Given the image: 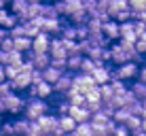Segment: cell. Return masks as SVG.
I'll return each instance as SVG.
<instances>
[{"mask_svg": "<svg viewBox=\"0 0 146 136\" xmlns=\"http://www.w3.org/2000/svg\"><path fill=\"white\" fill-rule=\"evenodd\" d=\"M51 104H49V100H42V98H30L26 100V109H23V117H28L30 121H36L40 119L42 115L51 113Z\"/></svg>", "mask_w": 146, "mask_h": 136, "instance_id": "1", "label": "cell"}, {"mask_svg": "<svg viewBox=\"0 0 146 136\" xmlns=\"http://www.w3.org/2000/svg\"><path fill=\"white\" fill-rule=\"evenodd\" d=\"M140 66L138 62H125L121 66H114L112 70V79H123V81H135L140 77Z\"/></svg>", "mask_w": 146, "mask_h": 136, "instance_id": "2", "label": "cell"}, {"mask_svg": "<svg viewBox=\"0 0 146 136\" xmlns=\"http://www.w3.org/2000/svg\"><path fill=\"white\" fill-rule=\"evenodd\" d=\"M4 102V113L7 115H23V109H26V98L19 96V92L9 94L7 98H2Z\"/></svg>", "mask_w": 146, "mask_h": 136, "instance_id": "3", "label": "cell"}, {"mask_svg": "<svg viewBox=\"0 0 146 136\" xmlns=\"http://www.w3.org/2000/svg\"><path fill=\"white\" fill-rule=\"evenodd\" d=\"M74 87H76L78 92H83V94H89L91 89H95V87H98V83H95L93 74L76 72V74H74Z\"/></svg>", "mask_w": 146, "mask_h": 136, "instance_id": "4", "label": "cell"}, {"mask_svg": "<svg viewBox=\"0 0 146 136\" xmlns=\"http://www.w3.org/2000/svg\"><path fill=\"white\" fill-rule=\"evenodd\" d=\"M72 87H74V72H70V70H66V72L53 83L55 94H59V96H66Z\"/></svg>", "mask_w": 146, "mask_h": 136, "instance_id": "5", "label": "cell"}, {"mask_svg": "<svg viewBox=\"0 0 146 136\" xmlns=\"http://www.w3.org/2000/svg\"><path fill=\"white\" fill-rule=\"evenodd\" d=\"M53 60H68V49H66V43H64L62 36H53L51 38V49H49Z\"/></svg>", "mask_w": 146, "mask_h": 136, "instance_id": "6", "label": "cell"}, {"mask_svg": "<svg viewBox=\"0 0 146 136\" xmlns=\"http://www.w3.org/2000/svg\"><path fill=\"white\" fill-rule=\"evenodd\" d=\"M34 72V70H32ZM32 72H28V70H21V72L17 74V77L13 79V89L15 92H19V94H23L26 89L32 85Z\"/></svg>", "mask_w": 146, "mask_h": 136, "instance_id": "7", "label": "cell"}, {"mask_svg": "<svg viewBox=\"0 0 146 136\" xmlns=\"http://www.w3.org/2000/svg\"><path fill=\"white\" fill-rule=\"evenodd\" d=\"M51 34L47 32H40L38 36H34V45H32V51L36 53H49V49H51Z\"/></svg>", "mask_w": 146, "mask_h": 136, "instance_id": "8", "label": "cell"}, {"mask_svg": "<svg viewBox=\"0 0 146 136\" xmlns=\"http://www.w3.org/2000/svg\"><path fill=\"white\" fill-rule=\"evenodd\" d=\"M104 34L110 38V41H121V23L117 21V19H108V21H104Z\"/></svg>", "mask_w": 146, "mask_h": 136, "instance_id": "9", "label": "cell"}, {"mask_svg": "<svg viewBox=\"0 0 146 136\" xmlns=\"http://www.w3.org/2000/svg\"><path fill=\"white\" fill-rule=\"evenodd\" d=\"M89 19H91V15H89V11L83 7V9H78V11H74L72 15H70L68 21H70V23H74V26H87Z\"/></svg>", "mask_w": 146, "mask_h": 136, "instance_id": "10", "label": "cell"}, {"mask_svg": "<svg viewBox=\"0 0 146 136\" xmlns=\"http://www.w3.org/2000/svg\"><path fill=\"white\" fill-rule=\"evenodd\" d=\"M34 87H36V98H42V100H49L51 96L55 94V89H53V83H49V81H40V83H34Z\"/></svg>", "mask_w": 146, "mask_h": 136, "instance_id": "11", "label": "cell"}, {"mask_svg": "<svg viewBox=\"0 0 146 136\" xmlns=\"http://www.w3.org/2000/svg\"><path fill=\"white\" fill-rule=\"evenodd\" d=\"M70 115H72L78 123H83V121H91V115L93 113L87 107H74V104H72V107H70Z\"/></svg>", "mask_w": 146, "mask_h": 136, "instance_id": "12", "label": "cell"}, {"mask_svg": "<svg viewBox=\"0 0 146 136\" xmlns=\"http://www.w3.org/2000/svg\"><path fill=\"white\" fill-rule=\"evenodd\" d=\"M76 125H78V121H76V119H74L70 113H68V115H62V117H59V128H62L66 134L74 132V130H76Z\"/></svg>", "mask_w": 146, "mask_h": 136, "instance_id": "13", "label": "cell"}, {"mask_svg": "<svg viewBox=\"0 0 146 136\" xmlns=\"http://www.w3.org/2000/svg\"><path fill=\"white\" fill-rule=\"evenodd\" d=\"M13 125H15V136H28V128H30V119L28 117H17L13 119Z\"/></svg>", "mask_w": 146, "mask_h": 136, "instance_id": "14", "label": "cell"}, {"mask_svg": "<svg viewBox=\"0 0 146 136\" xmlns=\"http://www.w3.org/2000/svg\"><path fill=\"white\" fill-rule=\"evenodd\" d=\"M32 45H34V38H30V36H19V38H15V51L28 53V51H32Z\"/></svg>", "mask_w": 146, "mask_h": 136, "instance_id": "15", "label": "cell"}, {"mask_svg": "<svg viewBox=\"0 0 146 136\" xmlns=\"http://www.w3.org/2000/svg\"><path fill=\"white\" fill-rule=\"evenodd\" d=\"M83 62H85V55H68V70L70 72H80L83 70Z\"/></svg>", "mask_w": 146, "mask_h": 136, "instance_id": "16", "label": "cell"}, {"mask_svg": "<svg viewBox=\"0 0 146 136\" xmlns=\"http://www.w3.org/2000/svg\"><path fill=\"white\" fill-rule=\"evenodd\" d=\"M42 72H44V81L55 83V81H57V79L62 77L64 72H66V70H62V68H57V66H53V64H51V66H49V68H44Z\"/></svg>", "mask_w": 146, "mask_h": 136, "instance_id": "17", "label": "cell"}, {"mask_svg": "<svg viewBox=\"0 0 146 136\" xmlns=\"http://www.w3.org/2000/svg\"><path fill=\"white\" fill-rule=\"evenodd\" d=\"M72 136H93V123L91 121H83L76 125V130L74 132H70Z\"/></svg>", "mask_w": 146, "mask_h": 136, "instance_id": "18", "label": "cell"}, {"mask_svg": "<svg viewBox=\"0 0 146 136\" xmlns=\"http://www.w3.org/2000/svg\"><path fill=\"white\" fill-rule=\"evenodd\" d=\"M129 89H131V94L135 96V98H140V100H144V98H146V83H144V81H140V79L129 85Z\"/></svg>", "mask_w": 146, "mask_h": 136, "instance_id": "19", "label": "cell"}, {"mask_svg": "<svg viewBox=\"0 0 146 136\" xmlns=\"http://www.w3.org/2000/svg\"><path fill=\"white\" fill-rule=\"evenodd\" d=\"M28 7H30V0H13V2L9 4L11 13H15V15H21V13H26V11H28Z\"/></svg>", "mask_w": 146, "mask_h": 136, "instance_id": "20", "label": "cell"}, {"mask_svg": "<svg viewBox=\"0 0 146 136\" xmlns=\"http://www.w3.org/2000/svg\"><path fill=\"white\" fill-rule=\"evenodd\" d=\"M42 17H47V19L62 17L59 11H57V7H55V2H44V4H42Z\"/></svg>", "mask_w": 146, "mask_h": 136, "instance_id": "21", "label": "cell"}, {"mask_svg": "<svg viewBox=\"0 0 146 136\" xmlns=\"http://www.w3.org/2000/svg\"><path fill=\"white\" fill-rule=\"evenodd\" d=\"M110 85H112V89H114L117 96H125L129 92V85H127V81H123V79H112Z\"/></svg>", "mask_w": 146, "mask_h": 136, "instance_id": "22", "label": "cell"}, {"mask_svg": "<svg viewBox=\"0 0 146 136\" xmlns=\"http://www.w3.org/2000/svg\"><path fill=\"white\" fill-rule=\"evenodd\" d=\"M110 119H112V115H108L106 111H95V113L91 115V123H102V125H106Z\"/></svg>", "mask_w": 146, "mask_h": 136, "instance_id": "23", "label": "cell"}, {"mask_svg": "<svg viewBox=\"0 0 146 136\" xmlns=\"http://www.w3.org/2000/svg\"><path fill=\"white\" fill-rule=\"evenodd\" d=\"M142 121H144L142 115H131V117L127 119V123H125V125H127L131 132H138V130H142Z\"/></svg>", "mask_w": 146, "mask_h": 136, "instance_id": "24", "label": "cell"}, {"mask_svg": "<svg viewBox=\"0 0 146 136\" xmlns=\"http://www.w3.org/2000/svg\"><path fill=\"white\" fill-rule=\"evenodd\" d=\"M129 117H131V113H129V111L125 109V107L117 109V111H114V115H112V119H114L117 123H127V119H129Z\"/></svg>", "mask_w": 146, "mask_h": 136, "instance_id": "25", "label": "cell"}, {"mask_svg": "<svg viewBox=\"0 0 146 136\" xmlns=\"http://www.w3.org/2000/svg\"><path fill=\"white\" fill-rule=\"evenodd\" d=\"M104 49H106V47H93L87 55L91 60H95V62H104Z\"/></svg>", "mask_w": 146, "mask_h": 136, "instance_id": "26", "label": "cell"}, {"mask_svg": "<svg viewBox=\"0 0 146 136\" xmlns=\"http://www.w3.org/2000/svg\"><path fill=\"white\" fill-rule=\"evenodd\" d=\"M15 89H13V81L9 79V81H4V83H0V98H7L9 94H13Z\"/></svg>", "mask_w": 146, "mask_h": 136, "instance_id": "27", "label": "cell"}, {"mask_svg": "<svg viewBox=\"0 0 146 136\" xmlns=\"http://www.w3.org/2000/svg\"><path fill=\"white\" fill-rule=\"evenodd\" d=\"M100 92H102V100H110L112 96H117L110 83H106V85H100Z\"/></svg>", "mask_w": 146, "mask_h": 136, "instance_id": "28", "label": "cell"}, {"mask_svg": "<svg viewBox=\"0 0 146 136\" xmlns=\"http://www.w3.org/2000/svg\"><path fill=\"white\" fill-rule=\"evenodd\" d=\"M42 128H40L38 121H30V128H28V136H42Z\"/></svg>", "mask_w": 146, "mask_h": 136, "instance_id": "29", "label": "cell"}, {"mask_svg": "<svg viewBox=\"0 0 146 136\" xmlns=\"http://www.w3.org/2000/svg\"><path fill=\"white\" fill-rule=\"evenodd\" d=\"M19 72H21V64H9V66H7V77L11 79V81L17 77Z\"/></svg>", "mask_w": 146, "mask_h": 136, "instance_id": "30", "label": "cell"}, {"mask_svg": "<svg viewBox=\"0 0 146 136\" xmlns=\"http://www.w3.org/2000/svg\"><path fill=\"white\" fill-rule=\"evenodd\" d=\"M129 9L135 11V13L146 11V0H129Z\"/></svg>", "mask_w": 146, "mask_h": 136, "instance_id": "31", "label": "cell"}, {"mask_svg": "<svg viewBox=\"0 0 146 136\" xmlns=\"http://www.w3.org/2000/svg\"><path fill=\"white\" fill-rule=\"evenodd\" d=\"M93 136H110V130L102 123H93Z\"/></svg>", "mask_w": 146, "mask_h": 136, "instance_id": "32", "label": "cell"}, {"mask_svg": "<svg viewBox=\"0 0 146 136\" xmlns=\"http://www.w3.org/2000/svg\"><path fill=\"white\" fill-rule=\"evenodd\" d=\"M9 34H11L13 38H19V36H26V28H23V23H17L15 28L9 30Z\"/></svg>", "mask_w": 146, "mask_h": 136, "instance_id": "33", "label": "cell"}, {"mask_svg": "<svg viewBox=\"0 0 146 136\" xmlns=\"http://www.w3.org/2000/svg\"><path fill=\"white\" fill-rule=\"evenodd\" d=\"M0 132H2V134H9V136H15L13 119H11V121H7V119H4V123H2V128H0Z\"/></svg>", "mask_w": 146, "mask_h": 136, "instance_id": "34", "label": "cell"}, {"mask_svg": "<svg viewBox=\"0 0 146 136\" xmlns=\"http://www.w3.org/2000/svg\"><path fill=\"white\" fill-rule=\"evenodd\" d=\"M11 58H13V51L0 49V64H2V66H9V64H11Z\"/></svg>", "mask_w": 146, "mask_h": 136, "instance_id": "35", "label": "cell"}, {"mask_svg": "<svg viewBox=\"0 0 146 136\" xmlns=\"http://www.w3.org/2000/svg\"><path fill=\"white\" fill-rule=\"evenodd\" d=\"M133 26H135V34L138 36H142L146 32V21H142V19H133Z\"/></svg>", "mask_w": 146, "mask_h": 136, "instance_id": "36", "label": "cell"}, {"mask_svg": "<svg viewBox=\"0 0 146 136\" xmlns=\"http://www.w3.org/2000/svg\"><path fill=\"white\" fill-rule=\"evenodd\" d=\"M135 49H138V53L146 55V41H144V38H140V41L135 43Z\"/></svg>", "mask_w": 146, "mask_h": 136, "instance_id": "37", "label": "cell"}, {"mask_svg": "<svg viewBox=\"0 0 146 136\" xmlns=\"http://www.w3.org/2000/svg\"><path fill=\"white\" fill-rule=\"evenodd\" d=\"M4 81H9V77H7V66H2V64H0V83H4Z\"/></svg>", "mask_w": 146, "mask_h": 136, "instance_id": "38", "label": "cell"}, {"mask_svg": "<svg viewBox=\"0 0 146 136\" xmlns=\"http://www.w3.org/2000/svg\"><path fill=\"white\" fill-rule=\"evenodd\" d=\"M138 79L146 83V64H142V66H140V77H138Z\"/></svg>", "mask_w": 146, "mask_h": 136, "instance_id": "39", "label": "cell"}, {"mask_svg": "<svg viewBox=\"0 0 146 136\" xmlns=\"http://www.w3.org/2000/svg\"><path fill=\"white\" fill-rule=\"evenodd\" d=\"M9 36V30L7 28H2V26H0V43H2L4 41V38H7Z\"/></svg>", "mask_w": 146, "mask_h": 136, "instance_id": "40", "label": "cell"}, {"mask_svg": "<svg viewBox=\"0 0 146 136\" xmlns=\"http://www.w3.org/2000/svg\"><path fill=\"white\" fill-rule=\"evenodd\" d=\"M133 136H146L144 130H138V132H133Z\"/></svg>", "mask_w": 146, "mask_h": 136, "instance_id": "41", "label": "cell"}, {"mask_svg": "<svg viewBox=\"0 0 146 136\" xmlns=\"http://www.w3.org/2000/svg\"><path fill=\"white\" fill-rule=\"evenodd\" d=\"M0 113L4 115V102H2V98H0Z\"/></svg>", "mask_w": 146, "mask_h": 136, "instance_id": "42", "label": "cell"}, {"mask_svg": "<svg viewBox=\"0 0 146 136\" xmlns=\"http://www.w3.org/2000/svg\"><path fill=\"white\" fill-rule=\"evenodd\" d=\"M7 7H9V4L4 2V0H0V9H7Z\"/></svg>", "mask_w": 146, "mask_h": 136, "instance_id": "43", "label": "cell"}, {"mask_svg": "<svg viewBox=\"0 0 146 136\" xmlns=\"http://www.w3.org/2000/svg\"><path fill=\"white\" fill-rule=\"evenodd\" d=\"M142 119H144V121H142V130L146 132V117H142Z\"/></svg>", "mask_w": 146, "mask_h": 136, "instance_id": "44", "label": "cell"}, {"mask_svg": "<svg viewBox=\"0 0 146 136\" xmlns=\"http://www.w3.org/2000/svg\"><path fill=\"white\" fill-rule=\"evenodd\" d=\"M2 123H4V117H2V113H0V128H2Z\"/></svg>", "mask_w": 146, "mask_h": 136, "instance_id": "45", "label": "cell"}, {"mask_svg": "<svg viewBox=\"0 0 146 136\" xmlns=\"http://www.w3.org/2000/svg\"><path fill=\"white\" fill-rule=\"evenodd\" d=\"M42 136H57V134H42Z\"/></svg>", "mask_w": 146, "mask_h": 136, "instance_id": "46", "label": "cell"}, {"mask_svg": "<svg viewBox=\"0 0 146 136\" xmlns=\"http://www.w3.org/2000/svg\"><path fill=\"white\" fill-rule=\"evenodd\" d=\"M30 2H42V0H30Z\"/></svg>", "mask_w": 146, "mask_h": 136, "instance_id": "47", "label": "cell"}, {"mask_svg": "<svg viewBox=\"0 0 146 136\" xmlns=\"http://www.w3.org/2000/svg\"><path fill=\"white\" fill-rule=\"evenodd\" d=\"M4 2H7V4H11V2H13V0H4Z\"/></svg>", "mask_w": 146, "mask_h": 136, "instance_id": "48", "label": "cell"}, {"mask_svg": "<svg viewBox=\"0 0 146 136\" xmlns=\"http://www.w3.org/2000/svg\"><path fill=\"white\" fill-rule=\"evenodd\" d=\"M0 136H9V134H2V132H0Z\"/></svg>", "mask_w": 146, "mask_h": 136, "instance_id": "49", "label": "cell"}, {"mask_svg": "<svg viewBox=\"0 0 146 136\" xmlns=\"http://www.w3.org/2000/svg\"><path fill=\"white\" fill-rule=\"evenodd\" d=\"M64 136H72V134H64Z\"/></svg>", "mask_w": 146, "mask_h": 136, "instance_id": "50", "label": "cell"}, {"mask_svg": "<svg viewBox=\"0 0 146 136\" xmlns=\"http://www.w3.org/2000/svg\"><path fill=\"white\" fill-rule=\"evenodd\" d=\"M53 2H59V0H53Z\"/></svg>", "mask_w": 146, "mask_h": 136, "instance_id": "51", "label": "cell"}]
</instances>
